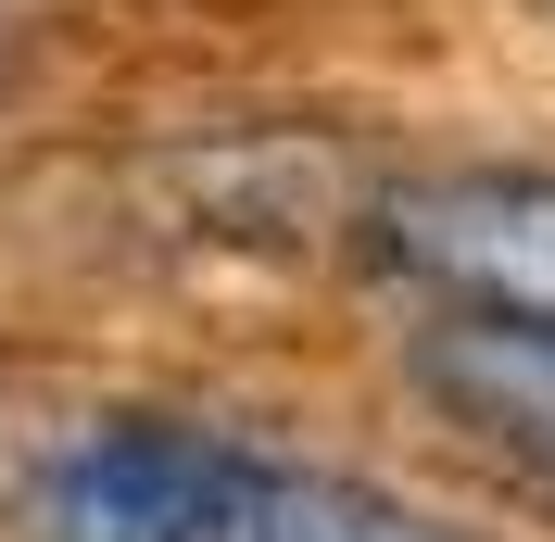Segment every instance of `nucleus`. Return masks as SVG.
I'll return each instance as SVG.
<instances>
[{"label":"nucleus","instance_id":"obj_1","mask_svg":"<svg viewBox=\"0 0 555 542\" xmlns=\"http://www.w3.org/2000/svg\"><path fill=\"white\" fill-rule=\"evenodd\" d=\"M404 291L454 315V328H505V340H555V165H442L379 190L366 215Z\"/></svg>","mask_w":555,"mask_h":542},{"label":"nucleus","instance_id":"obj_2","mask_svg":"<svg viewBox=\"0 0 555 542\" xmlns=\"http://www.w3.org/2000/svg\"><path fill=\"white\" fill-rule=\"evenodd\" d=\"M253 467L266 454L203 416H102L51 454L38 517H51V542H228Z\"/></svg>","mask_w":555,"mask_h":542},{"label":"nucleus","instance_id":"obj_3","mask_svg":"<svg viewBox=\"0 0 555 542\" xmlns=\"http://www.w3.org/2000/svg\"><path fill=\"white\" fill-rule=\"evenodd\" d=\"M228 542H480L454 530V517L404 505V492H366V479H315V467H253L241 517H228Z\"/></svg>","mask_w":555,"mask_h":542},{"label":"nucleus","instance_id":"obj_4","mask_svg":"<svg viewBox=\"0 0 555 542\" xmlns=\"http://www.w3.org/2000/svg\"><path fill=\"white\" fill-rule=\"evenodd\" d=\"M0 13H13V0H0Z\"/></svg>","mask_w":555,"mask_h":542}]
</instances>
